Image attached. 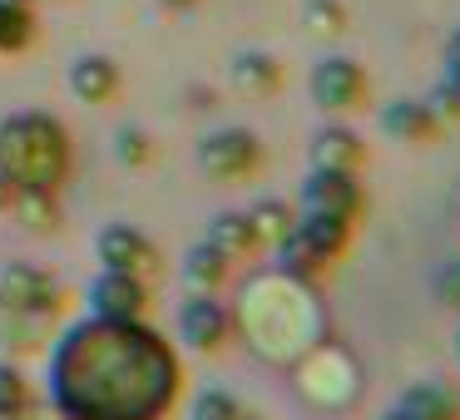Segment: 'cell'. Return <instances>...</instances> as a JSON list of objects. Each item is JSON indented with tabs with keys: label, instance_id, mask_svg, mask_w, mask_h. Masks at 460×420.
Listing matches in <instances>:
<instances>
[{
	"label": "cell",
	"instance_id": "cell-1",
	"mask_svg": "<svg viewBox=\"0 0 460 420\" xmlns=\"http://www.w3.org/2000/svg\"><path fill=\"white\" fill-rule=\"evenodd\" d=\"M50 406L60 420H164L179 400V356L144 321L84 317L50 351Z\"/></svg>",
	"mask_w": 460,
	"mask_h": 420
},
{
	"label": "cell",
	"instance_id": "cell-2",
	"mask_svg": "<svg viewBox=\"0 0 460 420\" xmlns=\"http://www.w3.org/2000/svg\"><path fill=\"white\" fill-rule=\"evenodd\" d=\"M70 179V134L50 114L0 119V188L5 198H55Z\"/></svg>",
	"mask_w": 460,
	"mask_h": 420
},
{
	"label": "cell",
	"instance_id": "cell-3",
	"mask_svg": "<svg viewBox=\"0 0 460 420\" xmlns=\"http://www.w3.org/2000/svg\"><path fill=\"white\" fill-rule=\"evenodd\" d=\"M0 297L11 311H25V317H55L60 311V282L50 272L31 267V262H5L0 272Z\"/></svg>",
	"mask_w": 460,
	"mask_h": 420
},
{
	"label": "cell",
	"instance_id": "cell-4",
	"mask_svg": "<svg viewBox=\"0 0 460 420\" xmlns=\"http://www.w3.org/2000/svg\"><path fill=\"white\" fill-rule=\"evenodd\" d=\"M100 262H104V272H129L139 282L159 277V248L139 228H129V223H110L100 232Z\"/></svg>",
	"mask_w": 460,
	"mask_h": 420
},
{
	"label": "cell",
	"instance_id": "cell-5",
	"mask_svg": "<svg viewBox=\"0 0 460 420\" xmlns=\"http://www.w3.org/2000/svg\"><path fill=\"white\" fill-rule=\"evenodd\" d=\"M312 100L327 114L357 109V104L367 100V70H361L357 60H347V55H332V60H322L317 70H312Z\"/></svg>",
	"mask_w": 460,
	"mask_h": 420
},
{
	"label": "cell",
	"instance_id": "cell-6",
	"mask_svg": "<svg viewBox=\"0 0 460 420\" xmlns=\"http://www.w3.org/2000/svg\"><path fill=\"white\" fill-rule=\"evenodd\" d=\"M302 213H317V218H347V223H357V213H361V183H357V173L312 169L307 188H302Z\"/></svg>",
	"mask_w": 460,
	"mask_h": 420
},
{
	"label": "cell",
	"instance_id": "cell-7",
	"mask_svg": "<svg viewBox=\"0 0 460 420\" xmlns=\"http://www.w3.org/2000/svg\"><path fill=\"white\" fill-rule=\"evenodd\" d=\"M149 311V282L129 277V272H100L90 287V317L110 321H144Z\"/></svg>",
	"mask_w": 460,
	"mask_h": 420
},
{
	"label": "cell",
	"instance_id": "cell-8",
	"mask_svg": "<svg viewBox=\"0 0 460 420\" xmlns=\"http://www.w3.org/2000/svg\"><path fill=\"white\" fill-rule=\"evenodd\" d=\"M199 163L213 173V179H248L262 163V149L248 129H218L199 144Z\"/></svg>",
	"mask_w": 460,
	"mask_h": 420
},
{
	"label": "cell",
	"instance_id": "cell-9",
	"mask_svg": "<svg viewBox=\"0 0 460 420\" xmlns=\"http://www.w3.org/2000/svg\"><path fill=\"white\" fill-rule=\"evenodd\" d=\"M228 331H233V321H228V311H223V302H213V292H199V297L183 302V311H179V337L189 341V346L218 351L223 341H228Z\"/></svg>",
	"mask_w": 460,
	"mask_h": 420
},
{
	"label": "cell",
	"instance_id": "cell-10",
	"mask_svg": "<svg viewBox=\"0 0 460 420\" xmlns=\"http://www.w3.org/2000/svg\"><path fill=\"white\" fill-rule=\"evenodd\" d=\"M70 90L80 94L84 104L114 100V90H119V65L104 60V55H84V60H75V70H70Z\"/></svg>",
	"mask_w": 460,
	"mask_h": 420
},
{
	"label": "cell",
	"instance_id": "cell-11",
	"mask_svg": "<svg viewBox=\"0 0 460 420\" xmlns=\"http://www.w3.org/2000/svg\"><path fill=\"white\" fill-rule=\"evenodd\" d=\"M436 109L430 104H420V100H396V104H386V114H381V129L386 134H396V139H406V144H420V139H430L436 134Z\"/></svg>",
	"mask_w": 460,
	"mask_h": 420
},
{
	"label": "cell",
	"instance_id": "cell-12",
	"mask_svg": "<svg viewBox=\"0 0 460 420\" xmlns=\"http://www.w3.org/2000/svg\"><path fill=\"white\" fill-rule=\"evenodd\" d=\"M367 149L357 144V134L347 129H327L317 134V149H312V169H337V173H357Z\"/></svg>",
	"mask_w": 460,
	"mask_h": 420
},
{
	"label": "cell",
	"instance_id": "cell-13",
	"mask_svg": "<svg viewBox=\"0 0 460 420\" xmlns=\"http://www.w3.org/2000/svg\"><path fill=\"white\" fill-rule=\"evenodd\" d=\"M208 242L213 252H223V258H248L252 248H258V238H252V223H248V213H223V218H213V228H208Z\"/></svg>",
	"mask_w": 460,
	"mask_h": 420
},
{
	"label": "cell",
	"instance_id": "cell-14",
	"mask_svg": "<svg viewBox=\"0 0 460 420\" xmlns=\"http://www.w3.org/2000/svg\"><path fill=\"white\" fill-rule=\"evenodd\" d=\"M35 35V15H31V0H0V55L5 50H25Z\"/></svg>",
	"mask_w": 460,
	"mask_h": 420
},
{
	"label": "cell",
	"instance_id": "cell-15",
	"mask_svg": "<svg viewBox=\"0 0 460 420\" xmlns=\"http://www.w3.org/2000/svg\"><path fill=\"white\" fill-rule=\"evenodd\" d=\"M183 277H189L193 292H213L223 277H228V258H223V252H213L208 242H199V248L189 252V267H183Z\"/></svg>",
	"mask_w": 460,
	"mask_h": 420
},
{
	"label": "cell",
	"instance_id": "cell-16",
	"mask_svg": "<svg viewBox=\"0 0 460 420\" xmlns=\"http://www.w3.org/2000/svg\"><path fill=\"white\" fill-rule=\"evenodd\" d=\"M401 400H406L420 420H460V400L450 396V390H440V386H416Z\"/></svg>",
	"mask_w": 460,
	"mask_h": 420
},
{
	"label": "cell",
	"instance_id": "cell-17",
	"mask_svg": "<svg viewBox=\"0 0 460 420\" xmlns=\"http://www.w3.org/2000/svg\"><path fill=\"white\" fill-rule=\"evenodd\" d=\"M248 223H252V238H258V248H262V242L282 248V238L292 232V218H288V208H282V203H258V208L248 213Z\"/></svg>",
	"mask_w": 460,
	"mask_h": 420
},
{
	"label": "cell",
	"instance_id": "cell-18",
	"mask_svg": "<svg viewBox=\"0 0 460 420\" xmlns=\"http://www.w3.org/2000/svg\"><path fill=\"white\" fill-rule=\"evenodd\" d=\"M25 410H31V381L15 366L0 361V420H15V416H25Z\"/></svg>",
	"mask_w": 460,
	"mask_h": 420
},
{
	"label": "cell",
	"instance_id": "cell-19",
	"mask_svg": "<svg viewBox=\"0 0 460 420\" xmlns=\"http://www.w3.org/2000/svg\"><path fill=\"white\" fill-rule=\"evenodd\" d=\"M238 84L243 90H268V84H278V65H272L268 55H243L238 60Z\"/></svg>",
	"mask_w": 460,
	"mask_h": 420
},
{
	"label": "cell",
	"instance_id": "cell-20",
	"mask_svg": "<svg viewBox=\"0 0 460 420\" xmlns=\"http://www.w3.org/2000/svg\"><path fill=\"white\" fill-rule=\"evenodd\" d=\"M193 420H243L238 400L223 396V390H203L199 406H193Z\"/></svg>",
	"mask_w": 460,
	"mask_h": 420
},
{
	"label": "cell",
	"instance_id": "cell-21",
	"mask_svg": "<svg viewBox=\"0 0 460 420\" xmlns=\"http://www.w3.org/2000/svg\"><path fill=\"white\" fill-rule=\"evenodd\" d=\"M446 84H456V90H460V31L446 40Z\"/></svg>",
	"mask_w": 460,
	"mask_h": 420
},
{
	"label": "cell",
	"instance_id": "cell-22",
	"mask_svg": "<svg viewBox=\"0 0 460 420\" xmlns=\"http://www.w3.org/2000/svg\"><path fill=\"white\" fill-rule=\"evenodd\" d=\"M440 292H446V302H456V307H460V262H456V267H446V277H440Z\"/></svg>",
	"mask_w": 460,
	"mask_h": 420
},
{
	"label": "cell",
	"instance_id": "cell-23",
	"mask_svg": "<svg viewBox=\"0 0 460 420\" xmlns=\"http://www.w3.org/2000/svg\"><path fill=\"white\" fill-rule=\"evenodd\" d=\"M381 420H420V416H416V410L406 406V400H396V406H391V410H386V416H381Z\"/></svg>",
	"mask_w": 460,
	"mask_h": 420
},
{
	"label": "cell",
	"instance_id": "cell-24",
	"mask_svg": "<svg viewBox=\"0 0 460 420\" xmlns=\"http://www.w3.org/2000/svg\"><path fill=\"white\" fill-rule=\"evenodd\" d=\"M159 5H169V11H183V5H193V0H159Z\"/></svg>",
	"mask_w": 460,
	"mask_h": 420
},
{
	"label": "cell",
	"instance_id": "cell-25",
	"mask_svg": "<svg viewBox=\"0 0 460 420\" xmlns=\"http://www.w3.org/2000/svg\"><path fill=\"white\" fill-rule=\"evenodd\" d=\"M15 420H60V416H35V410H25V416H15Z\"/></svg>",
	"mask_w": 460,
	"mask_h": 420
},
{
	"label": "cell",
	"instance_id": "cell-26",
	"mask_svg": "<svg viewBox=\"0 0 460 420\" xmlns=\"http://www.w3.org/2000/svg\"><path fill=\"white\" fill-rule=\"evenodd\" d=\"M456 356H460V331H456Z\"/></svg>",
	"mask_w": 460,
	"mask_h": 420
},
{
	"label": "cell",
	"instance_id": "cell-27",
	"mask_svg": "<svg viewBox=\"0 0 460 420\" xmlns=\"http://www.w3.org/2000/svg\"><path fill=\"white\" fill-rule=\"evenodd\" d=\"M0 203H11V198H5V188H0Z\"/></svg>",
	"mask_w": 460,
	"mask_h": 420
}]
</instances>
